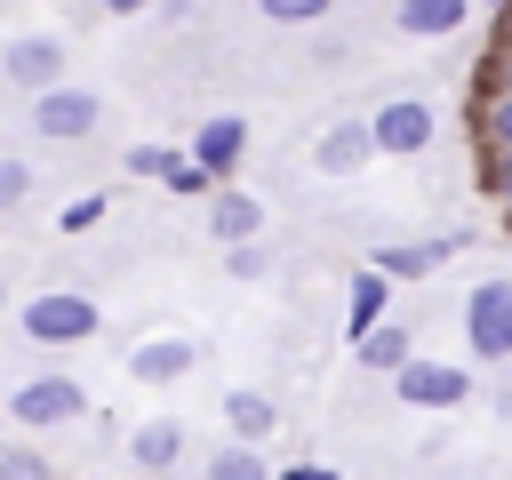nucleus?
I'll use <instances>...</instances> for the list:
<instances>
[{"label": "nucleus", "instance_id": "f257e3e1", "mask_svg": "<svg viewBox=\"0 0 512 480\" xmlns=\"http://www.w3.org/2000/svg\"><path fill=\"white\" fill-rule=\"evenodd\" d=\"M464 344L480 368H512V272H488L464 296Z\"/></svg>", "mask_w": 512, "mask_h": 480}, {"label": "nucleus", "instance_id": "f03ea898", "mask_svg": "<svg viewBox=\"0 0 512 480\" xmlns=\"http://www.w3.org/2000/svg\"><path fill=\"white\" fill-rule=\"evenodd\" d=\"M16 328L32 336V344H88L96 328H104V312H96V296H80V288H48V296H32L24 312H16Z\"/></svg>", "mask_w": 512, "mask_h": 480}, {"label": "nucleus", "instance_id": "7ed1b4c3", "mask_svg": "<svg viewBox=\"0 0 512 480\" xmlns=\"http://www.w3.org/2000/svg\"><path fill=\"white\" fill-rule=\"evenodd\" d=\"M96 120H104V96L80 88V80H56V88L32 96V136L40 144H80V136H96Z\"/></svg>", "mask_w": 512, "mask_h": 480}, {"label": "nucleus", "instance_id": "20e7f679", "mask_svg": "<svg viewBox=\"0 0 512 480\" xmlns=\"http://www.w3.org/2000/svg\"><path fill=\"white\" fill-rule=\"evenodd\" d=\"M88 408V384L80 376H24L16 392H8V416L24 424V432H48V424H72Z\"/></svg>", "mask_w": 512, "mask_h": 480}, {"label": "nucleus", "instance_id": "39448f33", "mask_svg": "<svg viewBox=\"0 0 512 480\" xmlns=\"http://www.w3.org/2000/svg\"><path fill=\"white\" fill-rule=\"evenodd\" d=\"M392 392H400L408 408H464V400H472V368H464V360H424V352H416V360L392 376Z\"/></svg>", "mask_w": 512, "mask_h": 480}, {"label": "nucleus", "instance_id": "423d86ee", "mask_svg": "<svg viewBox=\"0 0 512 480\" xmlns=\"http://www.w3.org/2000/svg\"><path fill=\"white\" fill-rule=\"evenodd\" d=\"M368 128H376V152H400V160H416L424 144H432V104L424 96H384L376 112H368Z\"/></svg>", "mask_w": 512, "mask_h": 480}, {"label": "nucleus", "instance_id": "0eeeda50", "mask_svg": "<svg viewBox=\"0 0 512 480\" xmlns=\"http://www.w3.org/2000/svg\"><path fill=\"white\" fill-rule=\"evenodd\" d=\"M0 72H8L24 96H40V88L64 80V40H56V32H16V40L0 48Z\"/></svg>", "mask_w": 512, "mask_h": 480}, {"label": "nucleus", "instance_id": "6e6552de", "mask_svg": "<svg viewBox=\"0 0 512 480\" xmlns=\"http://www.w3.org/2000/svg\"><path fill=\"white\" fill-rule=\"evenodd\" d=\"M368 160H376V128L368 120H328L320 144H312V168L320 176H360Z\"/></svg>", "mask_w": 512, "mask_h": 480}, {"label": "nucleus", "instance_id": "1a4fd4ad", "mask_svg": "<svg viewBox=\"0 0 512 480\" xmlns=\"http://www.w3.org/2000/svg\"><path fill=\"white\" fill-rule=\"evenodd\" d=\"M208 240H216V248L264 240V200H256V192H232V184H216V192H208Z\"/></svg>", "mask_w": 512, "mask_h": 480}, {"label": "nucleus", "instance_id": "9d476101", "mask_svg": "<svg viewBox=\"0 0 512 480\" xmlns=\"http://www.w3.org/2000/svg\"><path fill=\"white\" fill-rule=\"evenodd\" d=\"M240 152H248V120H240V112H216V120H200V136H192V160H200L216 184L240 168Z\"/></svg>", "mask_w": 512, "mask_h": 480}, {"label": "nucleus", "instance_id": "9b49d317", "mask_svg": "<svg viewBox=\"0 0 512 480\" xmlns=\"http://www.w3.org/2000/svg\"><path fill=\"white\" fill-rule=\"evenodd\" d=\"M192 360H200L192 336H144V344L128 352V376H136V384H176V376H192Z\"/></svg>", "mask_w": 512, "mask_h": 480}, {"label": "nucleus", "instance_id": "f8f14e48", "mask_svg": "<svg viewBox=\"0 0 512 480\" xmlns=\"http://www.w3.org/2000/svg\"><path fill=\"white\" fill-rule=\"evenodd\" d=\"M392 24L408 40H456L472 24V0H392Z\"/></svg>", "mask_w": 512, "mask_h": 480}, {"label": "nucleus", "instance_id": "ddd939ff", "mask_svg": "<svg viewBox=\"0 0 512 480\" xmlns=\"http://www.w3.org/2000/svg\"><path fill=\"white\" fill-rule=\"evenodd\" d=\"M456 248H464V232H440V240H384L368 264L392 272V280H424V272H432L440 256H456Z\"/></svg>", "mask_w": 512, "mask_h": 480}, {"label": "nucleus", "instance_id": "4468645a", "mask_svg": "<svg viewBox=\"0 0 512 480\" xmlns=\"http://www.w3.org/2000/svg\"><path fill=\"white\" fill-rule=\"evenodd\" d=\"M352 360H360V368H376V376H400V368L416 360V328H400V320H376V328L352 344Z\"/></svg>", "mask_w": 512, "mask_h": 480}, {"label": "nucleus", "instance_id": "2eb2a0df", "mask_svg": "<svg viewBox=\"0 0 512 480\" xmlns=\"http://www.w3.org/2000/svg\"><path fill=\"white\" fill-rule=\"evenodd\" d=\"M176 456H184V424H176V416H152V424L128 432V464H136V472H168Z\"/></svg>", "mask_w": 512, "mask_h": 480}, {"label": "nucleus", "instance_id": "dca6fc26", "mask_svg": "<svg viewBox=\"0 0 512 480\" xmlns=\"http://www.w3.org/2000/svg\"><path fill=\"white\" fill-rule=\"evenodd\" d=\"M384 288H392V272H376V264H368V272H352V304H344V336H352V344L384 320Z\"/></svg>", "mask_w": 512, "mask_h": 480}, {"label": "nucleus", "instance_id": "f3484780", "mask_svg": "<svg viewBox=\"0 0 512 480\" xmlns=\"http://www.w3.org/2000/svg\"><path fill=\"white\" fill-rule=\"evenodd\" d=\"M224 424H232L240 440H264V432L280 424V408H272L264 392H224Z\"/></svg>", "mask_w": 512, "mask_h": 480}, {"label": "nucleus", "instance_id": "a211bd4d", "mask_svg": "<svg viewBox=\"0 0 512 480\" xmlns=\"http://www.w3.org/2000/svg\"><path fill=\"white\" fill-rule=\"evenodd\" d=\"M480 144H488V152H512V88L480 96Z\"/></svg>", "mask_w": 512, "mask_h": 480}, {"label": "nucleus", "instance_id": "6ab92c4d", "mask_svg": "<svg viewBox=\"0 0 512 480\" xmlns=\"http://www.w3.org/2000/svg\"><path fill=\"white\" fill-rule=\"evenodd\" d=\"M208 480H272V472H264V456H256L248 440H232V448H216V464H208Z\"/></svg>", "mask_w": 512, "mask_h": 480}, {"label": "nucleus", "instance_id": "aec40b11", "mask_svg": "<svg viewBox=\"0 0 512 480\" xmlns=\"http://www.w3.org/2000/svg\"><path fill=\"white\" fill-rule=\"evenodd\" d=\"M472 88H480V96H496V88H512V32H496V48H488V64L472 72Z\"/></svg>", "mask_w": 512, "mask_h": 480}, {"label": "nucleus", "instance_id": "412c9836", "mask_svg": "<svg viewBox=\"0 0 512 480\" xmlns=\"http://www.w3.org/2000/svg\"><path fill=\"white\" fill-rule=\"evenodd\" d=\"M0 480H56V464L40 448H0Z\"/></svg>", "mask_w": 512, "mask_h": 480}, {"label": "nucleus", "instance_id": "4be33fe9", "mask_svg": "<svg viewBox=\"0 0 512 480\" xmlns=\"http://www.w3.org/2000/svg\"><path fill=\"white\" fill-rule=\"evenodd\" d=\"M176 160H184L176 144H128V176H168Z\"/></svg>", "mask_w": 512, "mask_h": 480}, {"label": "nucleus", "instance_id": "5701e85b", "mask_svg": "<svg viewBox=\"0 0 512 480\" xmlns=\"http://www.w3.org/2000/svg\"><path fill=\"white\" fill-rule=\"evenodd\" d=\"M104 208H112L104 192H80V200H64V208H56V224H64V232H88V224H104Z\"/></svg>", "mask_w": 512, "mask_h": 480}, {"label": "nucleus", "instance_id": "b1692460", "mask_svg": "<svg viewBox=\"0 0 512 480\" xmlns=\"http://www.w3.org/2000/svg\"><path fill=\"white\" fill-rule=\"evenodd\" d=\"M256 8H264L272 24H320V16L336 8V0H256Z\"/></svg>", "mask_w": 512, "mask_h": 480}, {"label": "nucleus", "instance_id": "393cba45", "mask_svg": "<svg viewBox=\"0 0 512 480\" xmlns=\"http://www.w3.org/2000/svg\"><path fill=\"white\" fill-rule=\"evenodd\" d=\"M480 192H488L496 208H512V152H488V160H480Z\"/></svg>", "mask_w": 512, "mask_h": 480}, {"label": "nucleus", "instance_id": "a878e982", "mask_svg": "<svg viewBox=\"0 0 512 480\" xmlns=\"http://www.w3.org/2000/svg\"><path fill=\"white\" fill-rule=\"evenodd\" d=\"M224 272L232 280H264L272 264H264V240H240V248H224Z\"/></svg>", "mask_w": 512, "mask_h": 480}, {"label": "nucleus", "instance_id": "bb28decb", "mask_svg": "<svg viewBox=\"0 0 512 480\" xmlns=\"http://www.w3.org/2000/svg\"><path fill=\"white\" fill-rule=\"evenodd\" d=\"M24 200H32V168H24V160H0V216L24 208Z\"/></svg>", "mask_w": 512, "mask_h": 480}, {"label": "nucleus", "instance_id": "cd10ccee", "mask_svg": "<svg viewBox=\"0 0 512 480\" xmlns=\"http://www.w3.org/2000/svg\"><path fill=\"white\" fill-rule=\"evenodd\" d=\"M160 184H168V192H216V176H208V168H200L192 152H184V160H176V168H168Z\"/></svg>", "mask_w": 512, "mask_h": 480}, {"label": "nucleus", "instance_id": "c85d7f7f", "mask_svg": "<svg viewBox=\"0 0 512 480\" xmlns=\"http://www.w3.org/2000/svg\"><path fill=\"white\" fill-rule=\"evenodd\" d=\"M272 480H336V472H328V464H280Z\"/></svg>", "mask_w": 512, "mask_h": 480}, {"label": "nucleus", "instance_id": "c756f323", "mask_svg": "<svg viewBox=\"0 0 512 480\" xmlns=\"http://www.w3.org/2000/svg\"><path fill=\"white\" fill-rule=\"evenodd\" d=\"M112 16H144V8H160V0H104Z\"/></svg>", "mask_w": 512, "mask_h": 480}, {"label": "nucleus", "instance_id": "7c9ffc66", "mask_svg": "<svg viewBox=\"0 0 512 480\" xmlns=\"http://www.w3.org/2000/svg\"><path fill=\"white\" fill-rule=\"evenodd\" d=\"M496 416H504V424H512V384H504V392H496Z\"/></svg>", "mask_w": 512, "mask_h": 480}, {"label": "nucleus", "instance_id": "2f4dec72", "mask_svg": "<svg viewBox=\"0 0 512 480\" xmlns=\"http://www.w3.org/2000/svg\"><path fill=\"white\" fill-rule=\"evenodd\" d=\"M488 8H496V16H512V0H488Z\"/></svg>", "mask_w": 512, "mask_h": 480}, {"label": "nucleus", "instance_id": "473e14b6", "mask_svg": "<svg viewBox=\"0 0 512 480\" xmlns=\"http://www.w3.org/2000/svg\"><path fill=\"white\" fill-rule=\"evenodd\" d=\"M0 312H8V280H0Z\"/></svg>", "mask_w": 512, "mask_h": 480}]
</instances>
